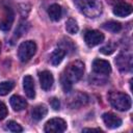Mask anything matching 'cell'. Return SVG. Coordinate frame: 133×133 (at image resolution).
Masks as SVG:
<instances>
[{
    "mask_svg": "<svg viewBox=\"0 0 133 133\" xmlns=\"http://www.w3.org/2000/svg\"><path fill=\"white\" fill-rule=\"evenodd\" d=\"M131 12H132V6L126 2H118L113 7V14L121 18L131 15Z\"/></svg>",
    "mask_w": 133,
    "mask_h": 133,
    "instance_id": "4fadbf2b",
    "label": "cell"
},
{
    "mask_svg": "<svg viewBox=\"0 0 133 133\" xmlns=\"http://www.w3.org/2000/svg\"><path fill=\"white\" fill-rule=\"evenodd\" d=\"M76 7L86 17L96 18L102 12V4L98 0H73Z\"/></svg>",
    "mask_w": 133,
    "mask_h": 133,
    "instance_id": "7a4b0ae2",
    "label": "cell"
},
{
    "mask_svg": "<svg viewBox=\"0 0 133 133\" xmlns=\"http://www.w3.org/2000/svg\"><path fill=\"white\" fill-rule=\"evenodd\" d=\"M66 130V123L64 119L59 117H54L49 119L44 127V131L48 133H59Z\"/></svg>",
    "mask_w": 133,
    "mask_h": 133,
    "instance_id": "5b68a950",
    "label": "cell"
},
{
    "mask_svg": "<svg viewBox=\"0 0 133 133\" xmlns=\"http://www.w3.org/2000/svg\"><path fill=\"white\" fill-rule=\"evenodd\" d=\"M3 8H4V10L2 12V18L0 20V29L3 31H8L12 25L15 14H14L12 8L8 5L4 6Z\"/></svg>",
    "mask_w": 133,
    "mask_h": 133,
    "instance_id": "8992f818",
    "label": "cell"
},
{
    "mask_svg": "<svg viewBox=\"0 0 133 133\" xmlns=\"http://www.w3.org/2000/svg\"><path fill=\"white\" fill-rule=\"evenodd\" d=\"M9 103H10L11 108L15 111H21V110L25 109L26 106H27V102L25 101V99H23L21 96H18V95L11 96L10 100H9Z\"/></svg>",
    "mask_w": 133,
    "mask_h": 133,
    "instance_id": "5bb4252c",
    "label": "cell"
},
{
    "mask_svg": "<svg viewBox=\"0 0 133 133\" xmlns=\"http://www.w3.org/2000/svg\"><path fill=\"white\" fill-rule=\"evenodd\" d=\"M64 55H65V51L64 50H62V49H56V50H54L52 52L51 56H50L51 63L53 65H58L62 61Z\"/></svg>",
    "mask_w": 133,
    "mask_h": 133,
    "instance_id": "e0dca14e",
    "label": "cell"
},
{
    "mask_svg": "<svg viewBox=\"0 0 133 133\" xmlns=\"http://www.w3.org/2000/svg\"><path fill=\"white\" fill-rule=\"evenodd\" d=\"M108 100L111 106L119 111H127L131 108V98L121 91H111L108 95Z\"/></svg>",
    "mask_w": 133,
    "mask_h": 133,
    "instance_id": "3957f363",
    "label": "cell"
},
{
    "mask_svg": "<svg viewBox=\"0 0 133 133\" xmlns=\"http://www.w3.org/2000/svg\"><path fill=\"white\" fill-rule=\"evenodd\" d=\"M83 132H90V131H97V132H102L100 128H85L82 130Z\"/></svg>",
    "mask_w": 133,
    "mask_h": 133,
    "instance_id": "d4e9b609",
    "label": "cell"
},
{
    "mask_svg": "<svg viewBox=\"0 0 133 133\" xmlns=\"http://www.w3.org/2000/svg\"><path fill=\"white\" fill-rule=\"evenodd\" d=\"M102 118H103V122L106 125V127L109 129H115L122 125V119L117 115H115L111 112L104 113L102 115Z\"/></svg>",
    "mask_w": 133,
    "mask_h": 133,
    "instance_id": "8fae6325",
    "label": "cell"
},
{
    "mask_svg": "<svg viewBox=\"0 0 133 133\" xmlns=\"http://www.w3.org/2000/svg\"><path fill=\"white\" fill-rule=\"evenodd\" d=\"M115 63L122 72H128L132 68V58L128 54H119L115 59Z\"/></svg>",
    "mask_w": 133,
    "mask_h": 133,
    "instance_id": "9c48e42d",
    "label": "cell"
},
{
    "mask_svg": "<svg viewBox=\"0 0 133 133\" xmlns=\"http://www.w3.org/2000/svg\"><path fill=\"white\" fill-rule=\"evenodd\" d=\"M84 41L88 47H95L104 41V34L98 30H87L84 33Z\"/></svg>",
    "mask_w": 133,
    "mask_h": 133,
    "instance_id": "52a82bcc",
    "label": "cell"
},
{
    "mask_svg": "<svg viewBox=\"0 0 133 133\" xmlns=\"http://www.w3.org/2000/svg\"><path fill=\"white\" fill-rule=\"evenodd\" d=\"M36 52V44L33 41L23 42L18 48V56L22 62H27Z\"/></svg>",
    "mask_w": 133,
    "mask_h": 133,
    "instance_id": "277c9868",
    "label": "cell"
},
{
    "mask_svg": "<svg viewBox=\"0 0 133 133\" xmlns=\"http://www.w3.org/2000/svg\"><path fill=\"white\" fill-rule=\"evenodd\" d=\"M7 115V108L3 102H0V121L4 119Z\"/></svg>",
    "mask_w": 133,
    "mask_h": 133,
    "instance_id": "603a6c76",
    "label": "cell"
},
{
    "mask_svg": "<svg viewBox=\"0 0 133 133\" xmlns=\"http://www.w3.org/2000/svg\"><path fill=\"white\" fill-rule=\"evenodd\" d=\"M48 113V109L45 105H36L32 110H31V116L34 121H41L44 118Z\"/></svg>",
    "mask_w": 133,
    "mask_h": 133,
    "instance_id": "9a60e30c",
    "label": "cell"
},
{
    "mask_svg": "<svg viewBox=\"0 0 133 133\" xmlns=\"http://www.w3.org/2000/svg\"><path fill=\"white\" fill-rule=\"evenodd\" d=\"M114 50H115V46H114L113 44L109 43L108 45L102 47V48L100 49V52L103 53V54H105V55H110V54H112V53L114 52Z\"/></svg>",
    "mask_w": 133,
    "mask_h": 133,
    "instance_id": "7402d4cb",
    "label": "cell"
},
{
    "mask_svg": "<svg viewBox=\"0 0 133 133\" xmlns=\"http://www.w3.org/2000/svg\"><path fill=\"white\" fill-rule=\"evenodd\" d=\"M23 88L26 94V96L29 99H33L35 97V87H34V81L33 78L30 75H26L23 79Z\"/></svg>",
    "mask_w": 133,
    "mask_h": 133,
    "instance_id": "7c38bea8",
    "label": "cell"
},
{
    "mask_svg": "<svg viewBox=\"0 0 133 133\" xmlns=\"http://www.w3.org/2000/svg\"><path fill=\"white\" fill-rule=\"evenodd\" d=\"M38 79H39V83H41V87L44 90H49L53 83H54V78L51 72L49 71H43L38 74Z\"/></svg>",
    "mask_w": 133,
    "mask_h": 133,
    "instance_id": "30bf717a",
    "label": "cell"
},
{
    "mask_svg": "<svg viewBox=\"0 0 133 133\" xmlns=\"http://www.w3.org/2000/svg\"><path fill=\"white\" fill-rule=\"evenodd\" d=\"M6 128L11 132H22L23 131V128L17 122H14V121H9L6 124Z\"/></svg>",
    "mask_w": 133,
    "mask_h": 133,
    "instance_id": "44dd1931",
    "label": "cell"
},
{
    "mask_svg": "<svg viewBox=\"0 0 133 133\" xmlns=\"http://www.w3.org/2000/svg\"><path fill=\"white\" fill-rule=\"evenodd\" d=\"M103 28L108 30V31H111L113 33H116L118 31H121L122 29V25L121 23L118 22H115V21H109V22H106L103 24Z\"/></svg>",
    "mask_w": 133,
    "mask_h": 133,
    "instance_id": "ac0fdd59",
    "label": "cell"
},
{
    "mask_svg": "<svg viewBox=\"0 0 133 133\" xmlns=\"http://www.w3.org/2000/svg\"><path fill=\"white\" fill-rule=\"evenodd\" d=\"M84 73V64L83 62L79 60L72 61L71 63L68 64V66L64 69L62 75H61V86L63 90L70 91L72 88V85L74 82H77L81 79Z\"/></svg>",
    "mask_w": 133,
    "mask_h": 133,
    "instance_id": "6da1fadb",
    "label": "cell"
},
{
    "mask_svg": "<svg viewBox=\"0 0 133 133\" xmlns=\"http://www.w3.org/2000/svg\"><path fill=\"white\" fill-rule=\"evenodd\" d=\"M65 29H66V31H68L69 33H71V34L77 33L78 30H79V27H78V24H77L76 20L73 19V18H70V19L66 21V23H65Z\"/></svg>",
    "mask_w": 133,
    "mask_h": 133,
    "instance_id": "d6986e66",
    "label": "cell"
},
{
    "mask_svg": "<svg viewBox=\"0 0 133 133\" xmlns=\"http://www.w3.org/2000/svg\"><path fill=\"white\" fill-rule=\"evenodd\" d=\"M50 104H51V106H52V108H53L54 110H57V109H59V106H60V102H59V100H58V99H56V98H53V99H51V102H50Z\"/></svg>",
    "mask_w": 133,
    "mask_h": 133,
    "instance_id": "cb8c5ba5",
    "label": "cell"
},
{
    "mask_svg": "<svg viewBox=\"0 0 133 133\" xmlns=\"http://www.w3.org/2000/svg\"><path fill=\"white\" fill-rule=\"evenodd\" d=\"M92 71L99 75H108L111 72V65L107 60L97 58L92 61Z\"/></svg>",
    "mask_w": 133,
    "mask_h": 133,
    "instance_id": "ba28073f",
    "label": "cell"
},
{
    "mask_svg": "<svg viewBox=\"0 0 133 133\" xmlns=\"http://www.w3.org/2000/svg\"><path fill=\"white\" fill-rule=\"evenodd\" d=\"M15 86V83L12 81H3L0 82V96L7 95Z\"/></svg>",
    "mask_w": 133,
    "mask_h": 133,
    "instance_id": "ffe728a7",
    "label": "cell"
},
{
    "mask_svg": "<svg viewBox=\"0 0 133 133\" xmlns=\"http://www.w3.org/2000/svg\"><path fill=\"white\" fill-rule=\"evenodd\" d=\"M48 15L50 17V19L52 21H59L60 18H61V15H62V9H61V6L54 3L52 5L49 6L48 8Z\"/></svg>",
    "mask_w": 133,
    "mask_h": 133,
    "instance_id": "2e32d148",
    "label": "cell"
}]
</instances>
